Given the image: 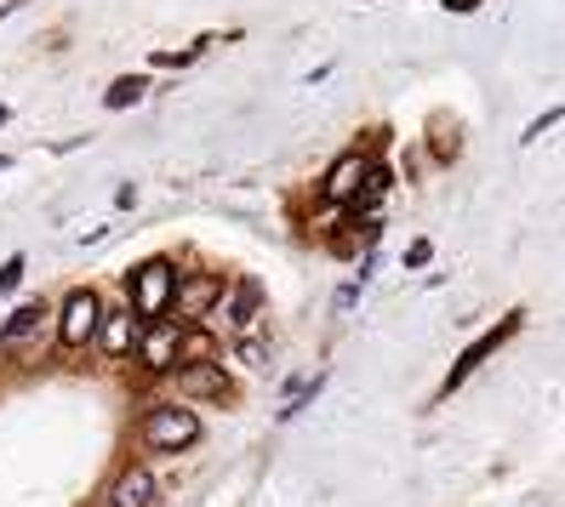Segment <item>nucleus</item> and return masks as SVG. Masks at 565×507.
<instances>
[{
	"label": "nucleus",
	"instance_id": "13",
	"mask_svg": "<svg viewBox=\"0 0 565 507\" xmlns=\"http://www.w3.org/2000/svg\"><path fill=\"white\" fill-rule=\"evenodd\" d=\"M143 91H149V80H143V75H126V80H115V86L104 91V109H109V115H120V109H131V104H143Z\"/></svg>",
	"mask_w": 565,
	"mask_h": 507
},
{
	"label": "nucleus",
	"instance_id": "5",
	"mask_svg": "<svg viewBox=\"0 0 565 507\" xmlns=\"http://www.w3.org/2000/svg\"><path fill=\"white\" fill-rule=\"evenodd\" d=\"M360 188H365V160L343 154V160H331V172L320 183V199L326 206H349V199H360Z\"/></svg>",
	"mask_w": 565,
	"mask_h": 507
},
{
	"label": "nucleus",
	"instance_id": "19",
	"mask_svg": "<svg viewBox=\"0 0 565 507\" xmlns=\"http://www.w3.org/2000/svg\"><path fill=\"white\" fill-rule=\"evenodd\" d=\"M486 0H446V12H480Z\"/></svg>",
	"mask_w": 565,
	"mask_h": 507
},
{
	"label": "nucleus",
	"instance_id": "2",
	"mask_svg": "<svg viewBox=\"0 0 565 507\" xmlns=\"http://www.w3.org/2000/svg\"><path fill=\"white\" fill-rule=\"evenodd\" d=\"M172 285H178V268L166 262V257H149L138 274H131V302H138V314L143 320H160L166 309H172Z\"/></svg>",
	"mask_w": 565,
	"mask_h": 507
},
{
	"label": "nucleus",
	"instance_id": "16",
	"mask_svg": "<svg viewBox=\"0 0 565 507\" xmlns=\"http://www.w3.org/2000/svg\"><path fill=\"white\" fill-rule=\"evenodd\" d=\"M360 291H365V285H360V280H349V285H343L338 296H331V309H338V314H349L354 302H360Z\"/></svg>",
	"mask_w": 565,
	"mask_h": 507
},
{
	"label": "nucleus",
	"instance_id": "8",
	"mask_svg": "<svg viewBox=\"0 0 565 507\" xmlns=\"http://www.w3.org/2000/svg\"><path fill=\"white\" fill-rule=\"evenodd\" d=\"M178 393L189 399H228V377H223V365L217 359H194L178 370Z\"/></svg>",
	"mask_w": 565,
	"mask_h": 507
},
{
	"label": "nucleus",
	"instance_id": "14",
	"mask_svg": "<svg viewBox=\"0 0 565 507\" xmlns=\"http://www.w3.org/2000/svg\"><path fill=\"white\" fill-rule=\"evenodd\" d=\"M23 268H29L23 257H7V262H0V291H18V285H23Z\"/></svg>",
	"mask_w": 565,
	"mask_h": 507
},
{
	"label": "nucleus",
	"instance_id": "3",
	"mask_svg": "<svg viewBox=\"0 0 565 507\" xmlns=\"http://www.w3.org/2000/svg\"><path fill=\"white\" fill-rule=\"evenodd\" d=\"M97 314H104V302H97L92 291H70L57 309V343L63 348H86L97 336Z\"/></svg>",
	"mask_w": 565,
	"mask_h": 507
},
{
	"label": "nucleus",
	"instance_id": "9",
	"mask_svg": "<svg viewBox=\"0 0 565 507\" xmlns=\"http://www.w3.org/2000/svg\"><path fill=\"white\" fill-rule=\"evenodd\" d=\"M41 325H46V302H23V309H12V320L0 325V348L23 354V348L41 336Z\"/></svg>",
	"mask_w": 565,
	"mask_h": 507
},
{
	"label": "nucleus",
	"instance_id": "4",
	"mask_svg": "<svg viewBox=\"0 0 565 507\" xmlns=\"http://www.w3.org/2000/svg\"><path fill=\"white\" fill-rule=\"evenodd\" d=\"M520 325H525V320H520V314H509V320H503V325H497V331H486V336H480V343H475L469 354H462V359L451 365V377L440 382V393H451V388H462V382H469V377H475V370H480V365H486V359H491L497 348H503V343H509V336H514Z\"/></svg>",
	"mask_w": 565,
	"mask_h": 507
},
{
	"label": "nucleus",
	"instance_id": "18",
	"mask_svg": "<svg viewBox=\"0 0 565 507\" xmlns=\"http://www.w3.org/2000/svg\"><path fill=\"white\" fill-rule=\"evenodd\" d=\"M115 206H120V212H131V206H138V188L120 183V188H115Z\"/></svg>",
	"mask_w": 565,
	"mask_h": 507
},
{
	"label": "nucleus",
	"instance_id": "1",
	"mask_svg": "<svg viewBox=\"0 0 565 507\" xmlns=\"http://www.w3.org/2000/svg\"><path fill=\"white\" fill-rule=\"evenodd\" d=\"M138 439H143L149 451L178 456V451H189L194 439H201V417H194L189 404H154V411L138 422Z\"/></svg>",
	"mask_w": 565,
	"mask_h": 507
},
{
	"label": "nucleus",
	"instance_id": "17",
	"mask_svg": "<svg viewBox=\"0 0 565 507\" xmlns=\"http://www.w3.org/2000/svg\"><path fill=\"white\" fill-rule=\"evenodd\" d=\"M428 257H435V246H428V240H412V251H406V268H423Z\"/></svg>",
	"mask_w": 565,
	"mask_h": 507
},
{
	"label": "nucleus",
	"instance_id": "11",
	"mask_svg": "<svg viewBox=\"0 0 565 507\" xmlns=\"http://www.w3.org/2000/svg\"><path fill=\"white\" fill-rule=\"evenodd\" d=\"M257 309H263V285H257V280H241L228 302L217 296V309H212V314H223L228 325H252V320H257Z\"/></svg>",
	"mask_w": 565,
	"mask_h": 507
},
{
	"label": "nucleus",
	"instance_id": "6",
	"mask_svg": "<svg viewBox=\"0 0 565 507\" xmlns=\"http://www.w3.org/2000/svg\"><path fill=\"white\" fill-rule=\"evenodd\" d=\"M178 348H183V325H172V320H149L143 343H138V354H143V370H172Z\"/></svg>",
	"mask_w": 565,
	"mask_h": 507
},
{
	"label": "nucleus",
	"instance_id": "10",
	"mask_svg": "<svg viewBox=\"0 0 565 507\" xmlns=\"http://www.w3.org/2000/svg\"><path fill=\"white\" fill-rule=\"evenodd\" d=\"M217 296H223V280L217 274H178V285H172V302L183 314H212L217 309Z\"/></svg>",
	"mask_w": 565,
	"mask_h": 507
},
{
	"label": "nucleus",
	"instance_id": "21",
	"mask_svg": "<svg viewBox=\"0 0 565 507\" xmlns=\"http://www.w3.org/2000/svg\"><path fill=\"white\" fill-rule=\"evenodd\" d=\"M7 165H12V160H7V154H0V172H7Z\"/></svg>",
	"mask_w": 565,
	"mask_h": 507
},
{
	"label": "nucleus",
	"instance_id": "7",
	"mask_svg": "<svg viewBox=\"0 0 565 507\" xmlns=\"http://www.w3.org/2000/svg\"><path fill=\"white\" fill-rule=\"evenodd\" d=\"M109 507H160V485H154V473L131 462L120 479L109 485Z\"/></svg>",
	"mask_w": 565,
	"mask_h": 507
},
{
	"label": "nucleus",
	"instance_id": "20",
	"mask_svg": "<svg viewBox=\"0 0 565 507\" xmlns=\"http://www.w3.org/2000/svg\"><path fill=\"white\" fill-rule=\"evenodd\" d=\"M7 120H12V109H7V104H0V126H7Z\"/></svg>",
	"mask_w": 565,
	"mask_h": 507
},
{
	"label": "nucleus",
	"instance_id": "12",
	"mask_svg": "<svg viewBox=\"0 0 565 507\" xmlns=\"http://www.w3.org/2000/svg\"><path fill=\"white\" fill-rule=\"evenodd\" d=\"M97 331H104V348H109V354H126V348H131V314H126V309L97 314Z\"/></svg>",
	"mask_w": 565,
	"mask_h": 507
},
{
	"label": "nucleus",
	"instance_id": "15",
	"mask_svg": "<svg viewBox=\"0 0 565 507\" xmlns=\"http://www.w3.org/2000/svg\"><path fill=\"white\" fill-rule=\"evenodd\" d=\"M559 120H565V109H548V115H537V120H531V126H525V143H537V138H543V131H554Z\"/></svg>",
	"mask_w": 565,
	"mask_h": 507
}]
</instances>
